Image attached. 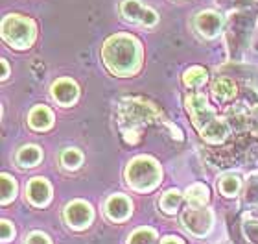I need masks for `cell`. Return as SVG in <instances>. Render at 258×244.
Segmentation results:
<instances>
[{
    "label": "cell",
    "mask_w": 258,
    "mask_h": 244,
    "mask_svg": "<svg viewBox=\"0 0 258 244\" xmlns=\"http://www.w3.org/2000/svg\"><path fill=\"white\" fill-rule=\"evenodd\" d=\"M102 61L111 74L118 78L135 76L142 69L144 48L131 33H114L103 41Z\"/></svg>",
    "instance_id": "6da1fadb"
},
{
    "label": "cell",
    "mask_w": 258,
    "mask_h": 244,
    "mask_svg": "<svg viewBox=\"0 0 258 244\" xmlns=\"http://www.w3.org/2000/svg\"><path fill=\"white\" fill-rule=\"evenodd\" d=\"M116 124L122 139L129 144H137L151 124L162 120L161 109L150 100L140 96H125L116 104Z\"/></svg>",
    "instance_id": "7a4b0ae2"
},
{
    "label": "cell",
    "mask_w": 258,
    "mask_h": 244,
    "mask_svg": "<svg viewBox=\"0 0 258 244\" xmlns=\"http://www.w3.org/2000/svg\"><path fill=\"white\" fill-rule=\"evenodd\" d=\"M184 108L190 115L192 126L198 130L199 137L210 144H221L231 133V126L227 120L218 117L203 92H188L184 98Z\"/></svg>",
    "instance_id": "3957f363"
},
{
    "label": "cell",
    "mask_w": 258,
    "mask_h": 244,
    "mask_svg": "<svg viewBox=\"0 0 258 244\" xmlns=\"http://www.w3.org/2000/svg\"><path fill=\"white\" fill-rule=\"evenodd\" d=\"M125 183L135 192H151L162 181V168L151 156H137L125 167Z\"/></svg>",
    "instance_id": "277c9868"
},
{
    "label": "cell",
    "mask_w": 258,
    "mask_h": 244,
    "mask_svg": "<svg viewBox=\"0 0 258 244\" xmlns=\"http://www.w3.org/2000/svg\"><path fill=\"white\" fill-rule=\"evenodd\" d=\"M2 39L11 48L28 50L37 39V24L21 13H8L2 19Z\"/></svg>",
    "instance_id": "5b68a950"
},
{
    "label": "cell",
    "mask_w": 258,
    "mask_h": 244,
    "mask_svg": "<svg viewBox=\"0 0 258 244\" xmlns=\"http://www.w3.org/2000/svg\"><path fill=\"white\" fill-rule=\"evenodd\" d=\"M181 224L192 237L203 239L210 233L214 224V211L209 207H190L181 215Z\"/></svg>",
    "instance_id": "8992f818"
},
{
    "label": "cell",
    "mask_w": 258,
    "mask_h": 244,
    "mask_svg": "<svg viewBox=\"0 0 258 244\" xmlns=\"http://www.w3.org/2000/svg\"><path fill=\"white\" fill-rule=\"evenodd\" d=\"M120 15L131 24H139L144 28H153L159 22V13L150 6L142 4L140 0H122Z\"/></svg>",
    "instance_id": "52a82bcc"
},
{
    "label": "cell",
    "mask_w": 258,
    "mask_h": 244,
    "mask_svg": "<svg viewBox=\"0 0 258 244\" xmlns=\"http://www.w3.org/2000/svg\"><path fill=\"white\" fill-rule=\"evenodd\" d=\"M63 218L69 228L81 231V229H87L91 226L92 218H94V209L85 200H72L64 206Z\"/></svg>",
    "instance_id": "ba28073f"
},
{
    "label": "cell",
    "mask_w": 258,
    "mask_h": 244,
    "mask_svg": "<svg viewBox=\"0 0 258 244\" xmlns=\"http://www.w3.org/2000/svg\"><path fill=\"white\" fill-rule=\"evenodd\" d=\"M194 30L205 39H216L223 32V26H225V19L221 13L214 10H203L199 11L198 15L194 17Z\"/></svg>",
    "instance_id": "9c48e42d"
},
{
    "label": "cell",
    "mask_w": 258,
    "mask_h": 244,
    "mask_svg": "<svg viewBox=\"0 0 258 244\" xmlns=\"http://www.w3.org/2000/svg\"><path fill=\"white\" fill-rule=\"evenodd\" d=\"M50 94L61 108H70L80 98V87L72 78H59L50 87Z\"/></svg>",
    "instance_id": "30bf717a"
},
{
    "label": "cell",
    "mask_w": 258,
    "mask_h": 244,
    "mask_svg": "<svg viewBox=\"0 0 258 244\" xmlns=\"http://www.w3.org/2000/svg\"><path fill=\"white\" fill-rule=\"evenodd\" d=\"M103 211L111 222H125L133 213V202L125 194H111L105 200Z\"/></svg>",
    "instance_id": "8fae6325"
},
{
    "label": "cell",
    "mask_w": 258,
    "mask_h": 244,
    "mask_svg": "<svg viewBox=\"0 0 258 244\" xmlns=\"http://www.w3.org/2000/svg\"><path fill=\"white\" fill-rule=\"evenodd\" d=\"M26 198L33 207H46L52 200V185L46 178L35 176L26 185Z\"/></svg>",
    "instance_id": "7c38bea8"
},
{
    "label": "cell",
    "mask_w": 258,
    "mask_h": 244,
    "mask_svg": "<svg viewBox=\"0 0 258 244\" xmlns=\"http://www.w3.org/2000/svg\"><path fill=\"white\" fill-rule=\"evenodd\" d=\"M28 126L33 131H48L54 126V113L46 106H33L28 113Z\"/></svg>",
    "instance_id": "4fadbf2b"
},
{
    "label": "cell",
    "mask_w": 258,
    "mask_h": 244,
    "mask_svg": "<svg viewBox=\"0 0 258 244\" xmlns=\"http://www.w3.org/2000/svg\"><path fill=\"white\" fill-rule=\"evenodd\" d=\"M43 161V150L35 144L21 147L15 154V163L21 168H33Z\"/></svg>",
    "instance_id": "5bb4252c"
},
{
    "label": "cell",
    "mask_w": 258,
    "mask_h": 244,
    "mask_svg": "<svg viewBox=\"0 0 258 244\" xmlns=\"http://www.w3.org/2000/svg\"><path fill=\"white\" fill-rule=\"evenodd\" d=\"M212 94L220 102H229V100H232L238 94V85L231 78L220 76L212 81Z\"/></svg>",
    "instance_id": "9a60e30c"
},
{
    "label": "cell",
    "mask_w": 258,
    "mask_h": 244,
    "mask_svg": "<svg viewBox=\"0 0 258 244\" xmlns=\"http://www.w3.org/2000/svg\"><path fill=\"white\" fill-rule=\"evenodd\" d=\"M210 198V190L205 183H192L184 190V200L190 207H205Z\"/></svg>",
    "instance_id": "2e32d148"
},
{
    "label": "cell",
    "mask_w": 258,
    "mask_h": 244,
    "mask_svg": "<svg viewBox=\"0 0 258 244\" xmlns=\"http://www.w3.org/2000/svg\"><path fill=\"white\" fill-rule=\"evenodd\" d=\"M207 81H209V72H207V69H203V67H199V65L190 67L183 74L184 87H186V89H192V91L201 89Z\"/></svg>",
    "instance_id": "e0dca14e"
},
{
    "label": "cell",
    "mask_w": 258,
    "mask_h": 244,
    "mask_svg": "<svg viewBox=\"0 0 258 244\" xmlns=\"http://www.w3.org/2000/svg\"><path fill=\"white\" fill-rule=\"evenodd\" d=\"M183 198H184V194L179 189H170L161 196L159 206H161V209L166 213V215H173V213H177V209L181 207Z\"/></svg>",
    "instance_id": "ac0fdd59"
},
{
    "label": "cell",
    "mask_w": 258,
    "mask_h": 244,
    "mask_svg": "<svg viewBox=\"0 0 258 244\" xmlns=\"http://www.w3.org/2000/svg\"><path fill=\"white\" fill-rule=\"evenodd\" d=\"M218 187H220V192L225 196V198H234V196H238V192L242 190V178H240L238 174H225V176L220 179Z\"/></svg>",
    "instance_id": "d6986e66"
},
{
    "label": "cell",
    "mask_w": 258,
    "mask_h": 244,
    "mask_svg": "<svg viewBox=\"0 0 258 244\" xmlns=\"http://www.w3.org/2000/svg\"><path fill=\"white\" fill-rule=\"evenodd\" d=\"M83 152L78 148H64L63 152L59 154V163L61 167L67 170H78L83 165Z\"/></svg>",
    "instance_id": "ffe728a7"
},
{
    "label": "cell",
    "mask_w": 258,
    "mask_h": 244,
    "mask_svg": "<svg viewBox=\"0 0 258 244\" xmlns=\"http://www.w3.org/2000/svg\"><path fill=\"white\" fill-rule=\"evenodd\" d=\"M157 240H159V237H157L155 229L150 226H142L129 235L127 244H157Z\"/></svg>",
    "instance_id": "44dd1931"
},
{
    "label": "cell",
    "mask_w": 258,
    "mask_h": 244,
    "mask_svg": "<svg viewBox=\"0 0 258 244\" xmlns=\"http://www.w3.org/2000/svg\"><path fill=\"white\" fill-rule=\"evenodd\" d=\"M0 181H2V206H8V204H11V202L15 200L19 187H17L15 178L8 172H4L0 176Z\"/></svg>",
    "instance_id": "7402d4cb"
},
{
    "label": "cell",
    "mask_w": 258,
    "mask_h": 244,
    "mask_svg": "<svg viewBox=\"0 0 258 244\" xmlns=\"http://www.w3.org/2000/svg\"><path fill=\"white\" fill-rule=\"evenodd\" d=\"M243 204L245 206H258V172H253L243 187Z\"/></svg>",
    "instance_id": "603a6c76"
},
{
    "label": "cell",
    "mask_w": 258,
    "mask_h": 244,
    "mask_svg": "<svg viewBox=\"0 0 258 244\" xmlns=\"http://www.w3.org/2000/svg\"><path fill=\"white\" fill-rule=\"evenodd\" d=\"M243 235L249 244H258V222L256 220H245L242 226Z\"/></svg>",
    "instance_id": "cb8c5ba5"
},
{
    "label": "cell",
    "mask_w": 258,
    "mask_h": 244,
    "mask_svg": "<svg viewBox=\"0 0 258 244\" xmlns=\"http://www.w3.org/2000/svg\"><path fill=\"white\" fill-rule=\"evenodd\" d=\"M24 244H52L50 237L43 231H32V233L28 235Z\"/></svg>",
    "instance_id": "d4e9b609"
},
{
    "label": "cell",
    "mask_w": 258,
    "mask_h": 244,
    "mask_svg": "<svg viewBox=\"0 0 258 244\" xmlns=\"http://www.w3.org/2000/svg\"><path fill=\"white\" fill-rule=\"evenodd\" d=\"M0 237H2V242L13 240V237H15V228H13V224H11L10 220H2V233H0Z\"/></svg>",
    "instance_id": "484cf974"
},
{
    "label": "cell",
    "mask_w": 258,
    "mask_h": 244,
    "mask_svg": "<svg viewBox=\"0 0 258 244\" xmlns=\"http://www.w3.org/2000/svg\"><path fill=\"white\" fill-rule=\"evenodd\" d=\"M10 76V63L8 60H2V80H8Z\"/></svg>",
    "instance_id": "4316f807"
},
{
    "label": "cell",
    "mask_w": 258,
    "mask_h": 244,
    "mask_svg": "<svg viewBox=\"0 0 258 244\" xmlns=\"http://www.w3.org/2000/svg\"><path fill=\"white\" fill-rule=\"evenodd\" d=\"M161 244H184V242L179 239V237H164V239L161 240Z\"/></svg>",
    "instance_id": "83f0119b"
}]
</instances>
